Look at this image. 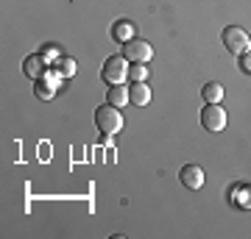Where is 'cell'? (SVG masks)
<instances>
[{"instance_id":"cell-6","label":"cell","mask_w":251,"mask_h":239,"mask_svg":"<svg viewBox=\"0 0 251 239\" xmlns=\"http://www.w3.org/2000/svg\"><path fill=\"white\" fill-rule=\"evenodd\" d=\"M59 81H62V75L50 67V70L42 75V78H36V84H34V95L39 100H53L56 98V87H59Z\"/></svg>"},{"instance_id":"cell-13","label":"cell","mask_w":251,"mask_h":239,"mask_svg":"<svg viewBox=\"0 0 251 239\" xmlns=\"http://www.w3.org/2000/svg\"><path fill=\"white\" fill-rule=\"evenodd\" d=\"M201 98H204V103H221V100H224V87H221L218 81H209V84H204V89H201Z\"/></svg>"},{"instance_id":"cell-10","label":"cell","mask_w":251,"mask_h":239,"mask_svg":"<svg viewBox=\"0 0 251 239\" xmlns=\"http://www.w3.org/2000/svg\"><path fill=\"white\" fill-rule=\"evenodd\" d=\"M229 197H232L240 209H251V186L249 184H234L232 192H229Z\"/></svg>"},{"instance_id":"cell-17","label":"cell","mask_w":251,"mask_h":239,"mask_svg":"<svg viewBox=\"0 0 251 239\" xmlns=\"http://www.w3.org/2000/svg\"><path fill=\"white\" fill-rule=\"evenodd\" d=\"M240 70L251 75V47L246 50V53H240Z\"/></svg>"},{"instance_id":"cell-9","label":"cell","mask_w":251,"mask_h":239,"mask_svg":"<svg viewBox=\"0 0 251 239\" xmlns=\"http://www.w3.org/2000/svg\"><path fill=\"white\" fill-rule=\"evenodd\" d=\"M128 100H131V106H148L151 103V89L145 81H131V87H128Z\"/></svg>"},{"instance_id":"cell-12","label":"cell","mask_w":251,"mask_h":239,"mask_svg":"<svg viewBox=\"0 0 251 239\" xmlns=\"http://www.w3.org/2000/svg\"><path fill=\"white\" fill-rule=\"evenodd\" d=\"M106 103H112V106H117V109H123L126 103H131V100H128V87H123V84L112 87L106 92Z\"/></svg>"},{"instance_id":"cell-14","label":"cell","mask_w":251,"mask_h":239,"mask_svg":"<svg viewBox=\"0 0 251 239\" xmlns=\"http://www.w3.org/2000/svg\"><path fill=\"white\" fill-rule=\"evenodd\" d=\"M53 70L62 75V78H70V75H75V70H78V64H75V59H67V56H62L59 62L53 64Z\"/></svg>"},{"instance_id":"cell-8","label":"cell","mask_w":251,"mask_h":239,"mask_svg":"<svg viewBox=\"0 0 251 239\" xmlns=\"http://www.w3.org/2000/svg\"><path fill=\"white\" fill-rule=\"evenodd\" d=\"M48 67H50V64H48L39 53L25 56V62H23V72H25L28 78H34V81H36V78H42V75L48 72Z\"/></svg>"},{"instance_id":"cell-2","label":"cell","mask_w":251,"mask_h":239,"mask_svg":"<svg viewBox=\"0 0 251 239\" xmlns=\"http://www.w3.org/2000/svg\"><path fill=\"white\" fill-rule=\"evenodd\" d=\"M128 59L126 56H109L106 62H103V70H100V78L106 81L109 87H117V84H123L128 78Z\"/></svg>"},{"instance_id":"cell-3","label":"cell","mask_w":251,"mask_h":239,"mask_svg":"<svg viewBox=\"0 0 251 239\" xmlns=\"http://www.w3.org/2000/svg\"><path fill=\"white\" fill-rule=\"evenodd\" d=\"M201 125L209 133H221L226 128V111L221 109V103H204L201 109Z\"/></svg>"},{"instance_id":"cell-16","label":"cell","mask_w":251,"mask_h":239,"mask_svg":"<svg viewBox=\"0 0 251 239\" xmlns=\"http://www.w3.org/2000/svg\"><path fill=\"white\" fill-rule=\"evenodd\" d=\"M128 78L131 81H145L148 78V67H145V64H131V67H128Z\"/></svg>"},{"instance_id":"cell-4","label":"cell","mask_w":251,"mask_h":239,"mask_svg":"<svg viewBox=\"0 0 251 239\" xmlns=\"http://www.w3.org/2000/svg\"><path fill=\"white\" fill-rule=\"evenodd\" d=\"M224 44H226L229 53L240 56V53H246V50L251 47V36L246 34L240 25H229V28H224Z\"/></svg>"},{"instance_id":"cell-1","label":"cell","mask_w":251,"mask_h":239,"mask_svg":"<svg viewBox=\"0 0 251 239\" xmlns=\"http://www.w3.org/2000/svg\"><path fill=\"white\" fill-rule=\"evenodd\" d=\"M95 125H98V131L106 133V136L117 133L120 128H123V114H120V109L112 106V103L98 106V109H95Z\"/></svg>"},{"instance_id":"cell-7","label":"cell","mask_w":251,"mask_h":239,"mask_svg":"<svg viewBox=\"0 0 251 239\" xmlns=\"http://www.w3.org/2000/svg\"><path fill=\"white\" fill-rule=\"evenodd\" d=\"M179 181L187 186V189H201V186H204V170L198 167V164H184L181 173H179Z\"/></svg>"},{"instance_id":"cell-5","label":"cell","mask_w":251,"mask_h":239,"mask_svg":"<svg viewBox=\"0 0 251 239\" xmlns=\"http://www.w3.org/2000/svg\"><path fill=\"white\" fill-rule=\"evenodd\" d=\"M123 56L131 64H148L153 59V47L145 39H131V42L123 44Z\"/></svg>"},{"instance_id":"cell-15","label":"cell","mask_w":251,"mask_h":239,"mask_svg":"<svg viewBox=\"0 0 251 239\" xmlns=\"http://www.w3.org/2000/svg\"><path fill=\"white\" fill-rule=\"evenodd\" d=\"M39 56H42V59H45L48 64H50V67H53L56 62H59V59H62V56H59V47H56V44H42V50H39Z\"/></svg>"},{"instance_id":"cell-11","label":"cell","mask_w":251,"mask_h":239,"mask_svg":"<svg viewBox=\"0 0 251 239\" xmlns=\"http://www.w3.org/2000/svg\"><path fill=\"white\" fill-rule=\"evenodd\" d=\"M112 36H115L117 42H131L134 39V22H128V20H120V22H115L112 25Z\"/></svg>"}]
</instances>
